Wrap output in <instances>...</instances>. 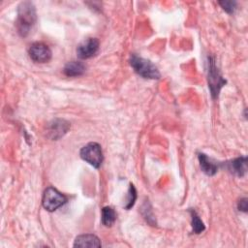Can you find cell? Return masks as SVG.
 I'll return each instance as SVG.
<instances>
[{"label":"cell","instance_id":"2e32d148","mask_svg":"<svg viewBox=\"0 0 248 248\" xmlns=\"http://www.w3.org/2000/svg\"><path fill=\"white\" fill-rule=\"evenodd\" d=\"M219 4L229 14H232L236 9V2L234 1H220Z\"/></svg>","mask_w":248,"mask_h":248},{"label":"cell","instance_id":"277c9868","mask_svg":"<svg viewBox=\"0 0 248 248\" xmlns=\"http://www.w3.org/2000/svg\"><path fill=\"white\" fill-rule=\"evenodd\" d=\"M68 199L53 187H47L43 195L42 203L46 210L54 211L67 202Z\"/></svg>","mask_w":248,"mask_h":248},{"label":"cell","instance_id":"7a4b0ae2","mask_svg":"<svg viewBox=\"0 0 248 248\" xmlns=\"http://www.w3.org/2000/svg\"><path fill=\"white\" fill-rule=\"evenodd\" d=\"M129 62L134 71L143 78L158 79L160 78L158 68L150 60L138 56L137 54H132Z\"/></svg>","mask_w":248,"mask_h":248},{"label":"cell","instance_id":"52a82bcc","mask_svg":"<svg viewBox=\"0 0 248 248\" xmlns=\"http://www.w3.org/2000/svg\"><path fill=\"white\" fill-rule=\"evenodd\" d=\"M99 50V41L96 38H88L81 42L77 47V54L80 59H88Z\"/></svg>","mask_w":248,"mask_h":248},{"label":"cell","instance_id":"5b68a950","mask_svg":"<svg viewBox=\"0 0 248 248\" xmlns=\"http://www.w3.org/2000/svg\"><path fill=\"white\" fill-rule=\"evenodd\" d=\"M79 155L82 160H84L94 168H99L104 158L101 145L97 142H90L84 145L80 149Z\"/></svg>","mask_w":248,"mask_h":248},{"label":"cell","instance_id":"8992f818","mask_svg":"<svg viewBox=\"0 0 248 248\" xmlns=\"http://www.w3.org/2000/svg\"><path fill=\"white\" fill-rule=\"evenodd\" d=\"M28 53L30 58L36 63H46L51 58L50 48L41 42L33 43L29 47Z\"/></svg>","mask_w":248,"mask_h":248},{"label":"cell","instance_id":"5bb4252c","mask_svg":"<svg viewBox=\"0 0 248 248\" xmlns=\"http://www.w3.org/2000/svg\"><path fill=\"white\" fill-rule=\"evenodd\" d=\"M190 214H191V224H192L193 232L201 233L205 229L203 222L201 220L200 216L194 209H190Z\"/></svg>","mask_w":248,"mask_h":248},{"label":"cell","instance_id":"ba28073f","mask_svg":"<svg viewBox=\"0 0 248 248\" xmlns=\"http://www.w3.org/2000/svg\"><path fill=\"white\" fill-rule=\"evenodd\" d=\"M70 128V124L63 119H55L48 125V134L52 140H58L63 137L64 134Z\"/></svg>","mask_w":248,"mask_h":248},{"label":"cell","instance_id":"9a60e30c","mask_svg":"<svg viewBox=\"0 0 248 248\" xmlns=\"http://www.w3.org/2000/svg\"><path fill=\"white\" fill-rule=\"evenodd\" d=\"M137 200V191L136 188L134 187L133 184H130L129 186V191H128V198H127V203L125 205V208L130 209L131 207H133V205L135 204V202Z\"/></svg>","mask_w":248,"mask_h":248},{"label":"cell","instance_id":"6da1fadb","mask_svg":"<svg viewBox=\"0 0 248 248\" xmlns=\"http://www.w3.org/2000/svg\"><path fill=\"white\" fill-rule=\"evenodd\" d=\"M37 19L36 9L30 1L21 2L17 9L16 28L20 36L25 37L29 34Z\"/></svg>","mask_w":248,"mask_h":248},{"label":"cell","instance_id":"30bf717a","mask_svg":"<svg viewBox=\"0 0 248 248\" xmlns=\"http://www.w3.org/2000/svg\"><path fill=\"white\" fill-rule=\"evenodd\" d=\"M229 170L239 177L243 176L247 171V158L243 156L231 161L229 163Z\"/></svg>","mask_w":248,"mask_h":248},{"label":"cell","instance_id":"3957f363","mask_svg":"<svg viewBox=\"0 0 248 248\" xmlns=\"http://www.w3.org/2000/svg\"><path fill=\"white\" fill-rule=\"evenodd\" d=\"M207 80H208V87L210 89V93L212 98H217L219 92L223 85L226 83V79H224L216 66V62L214 57L208 56L207 61Z\"/></svg>","mask_w":248,"mask_h":248},{"label":"cell","instance_id":"e0dca14e","mask_svg":"<svg viewBox=\"0 0 248 248\" xmlns=\"http://www.w3.org/2000/svg\"><path fill=\"white\" fill-rule=\"evenodd\" d=\"M238 209L243 211V212H246L247 211V199L244 198V199H241L239 202H238Z\"/></svg>","mask_w":248,"mask_h":248},{"label":"cell","instance_id":"7c38bea8","mask_svg":"<svg viewBox=\"0 0 248 248\" xmlns=\"http://www.w3.org/2000/svg\"><path fill=\"white\" fill-rule=\"evenodd\" d=\"M84 72L85 66L79 61H70L65 65L63 69V73L67 77H79L83 75Z\"/></svg>","mask_w":248,"mask_h":248},{"label":"cell","instance_id":"4fadbf2b","mask_svg":"<svg viewBox=\"0 0 248 248\" xmlns=\"http://www.w3.org/2000/svg\"><path fill=\"white\" fill-rule=\"evenodd\" d=\"M116 220V212L110 206H105L102 209V223L106 227H110Z\"/></svg>","mask_w":248,"mask_h":248},{"label":"cell","instance_id":"8fae6325","mask_svg":"<svg viewBox=\"0 0 248 248\" xmlns=\"http://www.w3.org/2000/svg\"><path fill=\"white\" fill-rule=\"evenodd\" d=\"M198 157H199L201 169L205 174L211 176V175H214L217 172L218 166L211 159H209L205 154L199 153Z\"/></svg>","mask_w":248,"mask_h":248},{"label":"cell","instance_id":"9c48e42d","mask_svg":"<svg viewBox=\"0 0 248 248\" xmlns=\"http://www.w3.org/2000/svg\"><path fill=\"white\" fill-rule=\"evenodd\" d=\"M101 241L94 234H81L77 236L74 242L75 247H100Z\"/></svg>","mask_w":248,"mask_h":248}]
</instances>
